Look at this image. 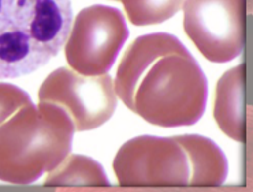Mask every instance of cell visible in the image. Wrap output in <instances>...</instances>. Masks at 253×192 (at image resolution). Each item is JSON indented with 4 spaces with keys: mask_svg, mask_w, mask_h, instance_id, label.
I'll list each match as a JSON object with an SVG mask.
<instances>
[{
    "mask_svg": "<svg viewBox=\"0 0 253 192\" xmlns=\"http://www.w3.org/2000/svg\"><path fill=\"white\" fill-rule=\"evenodd\" d=\"M188 157L189 186L219 187L227 177V158L213 140L201 135L172 136Z\"/></svg>",
    "mask_w": 253,
    "mask_h": 192,
    "instance_id": "9c48e42d",
    "label": "cell"
},
{
    "mask_svg": "<svg viewBox=\"0 0 253 192\" xmlns=\"http://www.w3.org/2000/svg\"><path fill=\"white\" fill-rule=\"evenodd\" d=\"M245 83L247 68L240 64L219 79L213 116L219 128L231 139L245 142Z\"/></svg>",
    "mask_w": 253,
    "mask_h": 192,
    "instance_id": "ba28073f",
    "label": "cell"
},
{
    "mask_svg": "<svg viewBox=\"0 0 253 192\" xmlns=\"http://www.w3.org/2000/svg\"><path fill=\"white\" fill-rule=\"evenodd\" d=\"M114 88L130 111L159 127L192 126L206 111V75L188 48L169 33L138 37L121 60Z\"/></svg>",
    "mask_w": 253,
    "mask_h": 192,
    "instance_id": "6da1fadb",
    "label": "cell"
},
{
    "mask_svg": "<svg viewBox=\"0 0 253 192\" xmlns=\"http://www.w3.org/2000/svg\"><path fill=\"white\" fill-rule=\"evenodd\" d=\"M129 37L118 8L90 6L78 12L66 41V60L83 75H103L111 70Z\"/></svg>",
    "mask_w": 253,
    "mask_h": 192,
    "instance_id": "277c9868",
    "label": "cell"
},
{
    "mask_svg": "<svg viewBox=\"0 0 253 192\" xmlns=\"http://www.w3.org/2000/svg\"><path fill=\"white\" fill-rule=\"evenodd\" d=\"M185 0H122L126 15L135 26L162 24L174 17Z\"/></svg>",
    "mask_w": 253,
    "mask_h": 192,
    "instance_id": "8fae6325",
    "label": "cell"
},
{
    "mask_svg": "<svg viewBox=\"0 0 253 192\" xmlns=\"http://www.w3.org/2000/svg\"><path fill=\"white\" fill-rule=\"evenodd\" d=\"M70 0H0V78L39 70L66 44Z\"/></svg>",
    "mask_w": 253,
    "mask_h": 192,
    "instance_id": "3957f363",
    "label": "cell"
},
{
    "mask_svg": "<svg viewBox=\"0 0 253 192\" xmlns=\"http://www.w3.org/2000/svg\"><path fill=\"white\" fill-rule=\"evenodd\" d=\"M74 132L58 105L22 106L0 126V180L18 186L37 181L70 154Z\"/></svg>",
    "mask_w": 253,
    "mask_h": 192,
    "instance_id": "7a4b0ae2",
    "label": "cell"
},
{
    "mask_svg": "<svg viewBox=\"0 0 253 192\" xmlns=\"http://www.w3.org/2000/svg\"><path fill=\"white\" fill-rule=\"evenodd\" d=\"M112 166L122 187L189 186L188 157L174 138L141 135L127 140Z\"/></svg>",
    "mask_w": 253,
    "mask_h": 192,
    "instance_id": "52a82bcc",
    "label": "cell"
},
{
    "mask_svg": "<svg viewBox=\"0 0 253 192\" xmlns=\"http://www.w3.org/2000/svg\"><path fill=\"white\" fill-rule=\"evenodd\" d=\"M183 29L210 62L234 60L245 48L247 0H185Z\"/></svg>",
    "mask_w": 253,
    "mask_h": 192,
    "instance_id": "5b68a950",
    "label": "cell"
},
{
    "mask_svg": "<svg viewBox=\"0 0 253 192\" xmlns=\"http://www.w3.org/2000/svg\"><path fill=\"white\" fill-rule=\"evenodd\" d=\"M39 101L58 105L70 117L76 131H90L107 123L117 108V93L110 75H83L58 68L42 82Z\"/></svg>",
    "mask_w": 253,
    "mask_h": 192,
    "instance_id": "8992f818",
    "label": "cell"
},
{
    "mask_svg": "<svg viewBox=\"0 0 253 192\" xmlns=\"http://www.w3.org/2000/svg\"><path fill=\"white\" fill-rule=\"evenodd\" d=\"M30 102L32 99L25 90L11 83L0 82V126Z\"/></svg>",
    "mask_w": 253,
    "mask_h": 192,
    "instance_id": "7c38bea8",
    "label": "cell"
},
{
    "mask_svg": "<svg viewBox=\"0 0 253 192\" xmlns=\"http://www.w3.org/2000/svg\"><path fill=\"white\" fill-rule=\"evenodd\" d=\"M45 186L49 187H107L110 181L106 172L97 161L92 158L73 154L48 172Z\"/></svg>",
    "mask_w": 253,
    "mask_h": 192,
    "instance_id": "30bf717a",
    "label": "cell"
},
{
    "mask_svg": "<svg viewBox=\"0 0 253 192\" xmlns=\"http://www.w3.org/2000/svg\"><path fill=\"white\" fill-rule=\"evenodd\" d=\"M119 1H121V0H119Z\"/></svg>",
    "mask_w": 253,
    "mask_h": 192,
    "instance_id": "4fadbf2b",
    "label": "cell"
}]
</instances>
